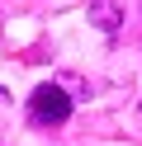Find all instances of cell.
<instances>
[{"label": "cell", "instance_id": "6da1fadb", "mask_svg": "<svg viewBox=\"0 0 142 146\" xmlns=\"http://www.w3.org/2000/svg\"><path fill=\"white\" fill-rule=\"evenodd\" d=\"M28 118H33L38 127H62L66 118H71V94H66L62 85H38L33 94H28Z\"/></svg>", "mask_w": 142, "mask_h": 146}, {"label": "cell", "instance_id": "7a4b0ae2", "mask_svg": "<svg viewBox=\"0 0 142 146\" xmlns=\"http://www.w3.org/2000/svg\"><path fill=\"white\" fill-rule=\"evenodd\" d=\"M90 24L114 38V33L123 29V5H118V0H90Z\"/></svg>", "mask_w": 142, "mask_h": 146}]
</instances>
